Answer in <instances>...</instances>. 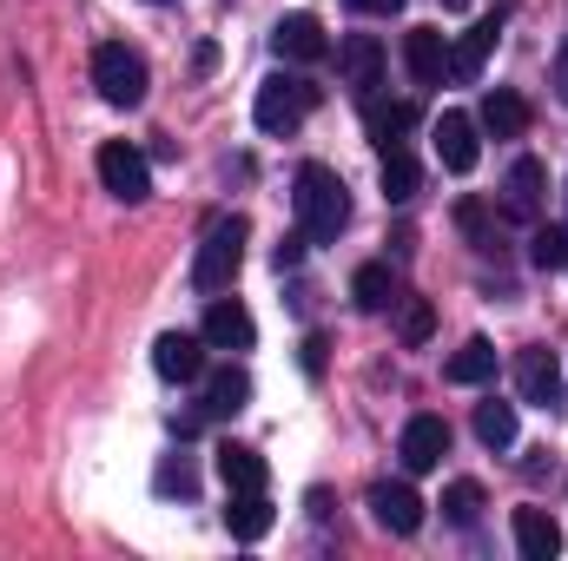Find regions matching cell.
<instances>
[{"label":"cell","mask_w":568,"mask_h":561,"mask_svg":"<svg viewBox=\"0 0 568 561\" xmlns=\"http://www.w3.org/2000/svg\"><path fill=\"white\" fill-rule=\"evenodd\" d=\"M291 205H297V225L311 245H331L344 225H351V192L331 165H297V185H291Z\"/></svg>","instance_id":"6da1fadb"},{"label":"cell","mask_w":568,"mask_h":561,"mask_svg":"<svg viewBox=\"0 0 568 561\" xmlns=\"http://www.w3.org/2000/svg\"><path fill=\"white\" fill-rule=\"evenodd\" d=\"M245 238H252V225H245L239 212L212 218L205 238H199V258H192V284H199V290H232L239 265H245Z\"/></svg>","instance_id":"7a4b0ae2"},{"label":"cell","mask_w":568,"mask_h":561,"mask_svg":"<svg viewBox=\"0 0 568 561\" xmlns=\"http://www.w3.org/2000/svg\"><path fill=\"white\" fill-rule=\"evenodd\" d=\"M311 106H317V86L304 73H272L252 100V120H258V133H297Z\"/></svg>","instance_id":"3957f363"},{"label":"cell","mask_w":568,"mask_h":561,"mask_svg":"<svg viewBox=\"0 0 568 561\" xmlns=\"http://www.w3.org/2000/svg\"><path fill=\"white\" fill-rule=\"evenodd\" d=\"M93 86H100L106 106H140L145 86H152V73H145V60L126 40H106V47L93 53Z\"/></svg>","instance_id":"277c9868"},{"label":"cell","mask_w":568,"mask_h":561,"mask_svg":"<svg viewBox=\"0 0 568 561\" xmlns=\"http://www.w3.org/2000/svg\"><path fill=\"white\" fill-rule=\"evenodd\" d=\"M93 165H100V185H106L113 198H126V205H140L145 192H152V165H145V152H140V145L106 140Z\"/></svg>","instance_id":"5b68a950"},{"label":"cell","mask_w":568,"mask_h":561,"mask_svg":"<svg viewBox=\"0 0 568 561\" xmlns=\"http://www.w3.org/2000/svg\"><path fill=\"white\" fill-rule=\"evenodd\" d=\"M337 73H344L351 93L371 100V93L384 86V40H377V33H351V40L337 47Z\"/></svg>","instance_id":"8992f818"},{"label":"cell","mask_w":568,"mask_h":561,"mask_svg":"<svg viewBox=\"0 0 568 561\" xmlns=\"http://www.w3.org/2000/svg\"><path fill=\"white\" fill-rule=\"evenodd\" d=\"M152 370H159L165 384H199V377H205V337L165 330V337L152 344Z\"/></svg>","instance_id":"52a82bcc"},{"label":"cell","mask_w":568,"mask_h":561,"mask_svg":"<svg viewBox=\"0 0 568 561\" xmlns=\"http://www.w3.org/2000/svg\"><path fill=\"white\" fill-rule=\"evenodd\" d=\"M516 390H523V404H536V410H556L562 404V364H556V350H523L516 357Z\"/></svg>","instance_id":"ba28073f"},{"label":"cell","mask_w":568,"mask_h":561,"mask_svg":"<svg viewBox=\"0 0 568 561\" xmlns=\"http://www.w3.org/2000/svg\"><path fill=\"white\" fill-rule=\"evenodd\" d=\"M371 516L390 536H417L424 529V496L410 482H371Z\"/></svg>","instance_id":"9c48e42d"},{"label":"cell","mask_w":568,"mask_h":561,"mask_svg":"<svg viewBox=\"0 0 568 561\" xmlns=\"http://www.w3.org/2000/svg\"><path fill=\"white\" fill-rule=\"evenodd\" d=\"M199 337H205L212 350H252V344H258V324H252V310H245L239 297H212Z\"/></svg>","instance_id":"30bf717a"},{"label":"cell","mask_w":568,"mask_h":561,"mask_svg":"<svg viewBox=\"0 0 568 561\" xmlns=\"http://www.w3.org/2000/svg\"><path fill=\"white\" fill-rule=\"evenodd\" d=\"M397 456H404V469H410V476H429V469L449 456V422H443V417H410V422H404Z\"/></svg>","instance_id":"8fae6325"},{"label":"cell","mask_w":568,"mask_h":561,"mask_svg":"<svg viewBox=\"0 0 568 561\" xmlns=\"http://www.w3.org/2000/svg\"><path fill=\"white\" fill-rule=\"evenodd\" d=\"M509 529H516V549H523V561H556L562 555V522L549 516V509H516L509 516Z\"/></svg>","instance_id":"7c38bea8"},{"label":"cell","mask_w":568,"mask_h":561,"mask_svg":"<svg viewBox=\"0 0 568 561\" xmlns=\"http://www.w3.org/2000/svg\"><path fill=\"white\" fill-rule=\"evenodd\" d=\"M542 185H549L542 159H516V165H509V185H503V212L523 218V225H536V218H542Z\"/></svg>","instance_id":"4fadbf2b"},{"label":"cell","mask_w":568,"mask_h":561,"mask_svg":"<svg viewBox=\"0 0 568 561\" xmlns=\"http://www.w3.org/2000/svg\"><path fill=\"white\" fill-rule=\"evenodd\" d=\"M272 47H278V60H297V67H317V60L331 53L324 27H317L311 13H284L278 27H272Z\"/></svg>","instance_id":"5bb4252c"},{"label":"cell","mask_w":568,"mask_h":561,"mask_svg":"<svg viewBox=\"0 0 568 561\" xmlns=\"http://www.w3.org/2000/svg\"><path fill=\"white\" fill-rule=\"evenodd\" d=\"M476 126H483L489 140H523V133H529V100H523V93H509V86H489V93H483Z\"/></svg>","instance_id":"9a60e30c"},{"label":"cell","mask_w":568,"mask_h":561,"mask_svg":"<svg viewBox=\"0 0 568 561\" xmlns=\"http://www.w3.org/2000/svg\"><path fill=\"white\" fill-rule=\"evenodd\" d=\"M404 67H410L417 86H443V73H449V47H443L436 27H410V33H404Z\"/></svg>","instance_id":"2e32d148"},{"label":"cell","mask_w":568,"mask_h":561,"mask_svg":"<svg viewBox=\"0 0 568 561\" xmlns=\"http://www.w3.org/2000/svg\"><path fill=\"white\" fill-rule=\"evenodd\" d=\"M476 120L469 113H443L436 120V159H443V172H476Z\"/></svg>","instance_id":"e0dca14e"},{"label":"cell","mask_w":568,"mask_h":561,"mask_svg":"<svg viewBox=\"0 0 568 561\" xmlns=\"http://www.w3.org/2000/svg\"><path fill=\"white\" fill-rule=\"evenodd\" d=\"M496 33H503V20L489 13V20H476L456 47H449V80H483V60L496 53Z\"/></svg>","instance_id":"ac0fdd59"},{"label":"cell","mask_w":568,"mask_h":561,"mask_svg":"<svg viewBox=\"0 0 568 561\" xmlns=\"http://www.w3.org/2000/svg\"><path fill=\"white\" fill-rule=\"evenodd\" d=\"M225 529H232L239 542H258V536L272 529V502H265V489H232V502H225Z\"/></svg>","instance_id":"d6986e66"},{"label":"cell","mask_w":568,"mask_h":561,"mask_svg":"<svg viewBox=\"0 0 568 561\" xmlns=\"http://www.w3.org/2000/svg\"><path fill=\"white\" fill-rule=\"evenodd\" d=\"M377 185H384V198H390V205H410V198H417V185H424V172H417V159H410L404 145H384Z\"/></svg>","instance_id":"ffe728a7"},{"label":"cell","mask_w":568,"mask_h":561,"mask_svg":"<svg viewBox=\"0 0 568 561\" xmlns=\"http://www.w3.org/2000/svg\"><path fill=\"white\" fill-rule=\"evenodd\" d=\"M219 476H225V489H265L272 482V469H265V456L252 442H225L219 449Z\"/></svg>","instance_id":"44dd1931"},{"label":"cell","mask_w":568,"mask_h":561,"mask_svg":"<svg viewBox=\"0 0 568 561\" xmlns=\"http://www.w3.org/2000/svg\"><path fill=\"white\" fill-rule=\"evenodd\" d=\"M351 297H357V310H371V317H384L390 304H404V290H397V272H390V265H364V272L351 278Z\"/></svg>","instance_id":"7402d4cb"},{"label":"cell","mask_w":568,"mask_h":561,"mask_svg":"<svg viewBox=\"0 0 568 561\" xmlns=\"http://www.w3.org/2000/svg\"><path fill=\"white\" fill-rule=\"evenodd\" d=\"M252 404V377L239 370V364H225V370H212L205 377V410H219V417H239Z\"/></svg>","instance_id":"603a6c76"},{"label":"cell","mask_w":568,"mask_h":561,"mask_svg":"<svg viewBox=\"0 0 568 561\" xmlns=\"http://www.w3.org/2000/svg\"><path fill=\"white\" fill-rule=\"evenodd\" d=\"M364 126H371V140L377 145H404V133L417 126V106H410V100H390V106L371 100V106H364Z\"/></svg>","instance_id":"cb8c5ba5"},{"label":"cell","mask_w":568,"mask_h":561,"mask_svg":"<svg viewBox=\"0 0 568 561\" xmlns=\"http://www.w3.org/2000/svg\"><path fill=\"white\" fill-rule=\"evenodd\" d=\"M443 377H449V384H489V377H496V344H489V337H469V344L449 357Z\"/></svg>","instance_id":"d4e9b609"},{"label":"cell","mask_w":568,"mask_h":561,"mask_svg":"<svg viewBox=\"0 0 568 561\" xmlns=\"http://www.w3.org/2000/svg\"><path fill=\"white\" fill-rule=\"evenodd\" d=\"M476 436L489 442V449H509L516 442V404H476Z\"/></svg>","instance_id":"484cf974"},{"label":"cell","mask_w":568,"mask_h":561,"mask_svg":"<svg viewBox=\"0 0 568 561\" xmlns=\"http://www.w3.org/2000/svg\"><path fill=\"white\" fill-rule=\"evenodd\" d=\"M529 265H536V272H568V225H536Z\"/></svg>","instance_id":"4316f807"},{"label":"cell","mask_w":568,"mask_h":561,"mask_svg":"<svg viewBox=\"0 0 568 561\" xmlns=\"http://www.w3.org/2000/svg\"><path fill=\"white\" fill-rule=\"evenodd\" d=\"M443 516H449L456 529H469V522L483 516V482H449V489H443Z\"/></svg>","instance_id":"83f0119b"},{"label":"cell","mask_w":568,"mask_h":561,"mask_svg":"<svg viewBox=\"0 0 568 561\" xmlns=\"http://www.w3.org/2000/svg\"><path fill=\"white\" fill-rule=\"evenodd\" d=\"M397 330H404V344H424L429 330H436V310H429V297H404V310H397Z\"/></svg>","instance_id":"f1b7e54d"},{"label":"cell","mask_w":568,"mask_h":561,"mask_svg":"<svg viewBox=\"0 0 568 561\" xmlns=\"http://www.w3.org/2000/svg\"><path fill=\"white\" fill-rule=\"evenodd\" d=\"M152 482H159V496H192V489H199V476H192V462H185V456H165Z\"/></svg>","instance_id":"f546056e"},{"label":"cell","mask_w":568,"mask_h":561,"mask_svg":"<svg viewBox=\"0 0 568 561\" xmlns=\"http://www.w3.org/2000/svg\"><path fill=\"white\" fill-rule=\"evenodd\" d=\"M304 245H311L304 232H291V238H278V252H272V265H278V272H291V265L304 258Z\"/></svg>","instance_id":"4dcf8cb0"},{"label":"cell","mask_w":568,"mask_h":561,"mask_svg":"<svg viewBox=\"0 0 568 561\" xmlns=\"http://www.w3.org/2000/svg\"><path fill=\"white\" fill-rule=\"evenodd\" d=\"M304 370L324 377V337H304Z\"/></svg>","instance_id":"1f68e13d"},{"label":"cell","mask_w":568,"mask_h":561,"mask_svg":"<svg viewBox=\"0 0 568 561\" xmlns=\"http://www.w3.org/2000/svg\"><path fill=\"white\" fill-rule=\"evenodd\" d=\"M556 100L568 106V40H562V53H556Z\"/></svg>","instance_id":"d6a6232c"},{"label":"cell","mask_w":568,"mask_h":561,"mask_svg":"<svg viewBox=\"0 0 568 561\" xmlns=\"http://www.w3.org/2000/svg\"><path fill=\"white\" fill-rule=\"evenodd\" d=\"M351 7H357V13H397L404 0H351Z\"/></svg>","instance_id":"836d02e7"},{"label":"cell","mask_w":568,"mask_h":561,"mask_svg":"<svg viewBox=\"0 0 568 561\" xmlns=\"http://www.w3.org/2000/svg\"><path fill=\"white\" fill-rule=\"evenodd\" d=\"M443 7H449V13H463V7H469V0H443Z\"/></svg>","instance_id":"e575fe53"},{"label":"cell","mask_w":568,"mask_h":561,"mask_svg":"<svg viewBox=\"0 0 568 561\" xmlns=\"http://www.w3.org/2000/svg\"><path fill=\"white\" fill-rule=\"evenodd\" d=\"M152 7H165V0H152Z\"/></svg>","instance_id":"d590c367"}]
</instances>
